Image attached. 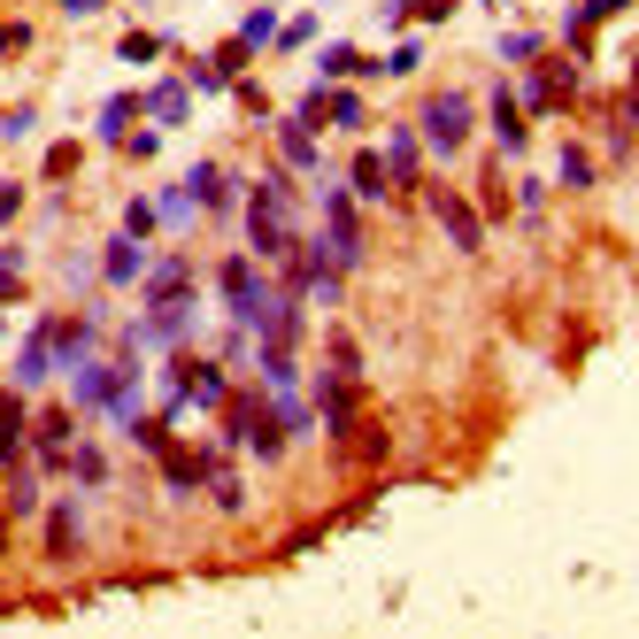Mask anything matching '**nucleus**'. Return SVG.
<instances>
[{"label": "nucleus", "instance_id": "obj_1", "mask_svg": "<svg viewBox=\"0 0 639 639\" xmlns=\"http://www.w3.org/2000/svg\"><path fill=\"white\" fill-rule=\"evenodd\" d=\"M216 286H224V309H231L239 331H255V339H270V331H278V301H286V286H270L247 255H224Z\"/></svg>", "mask_w": 639, "mask_h": 639}, {"label": "nucleus", "instance_id": "obj_2", "mask_svg": "<svg viewBox=\"0 0 639 639\" xmlns=\"http://www.w3.org/2000/svg\"><path fill=\"white\" fill-rule=\"evenodd\" d=\"M293 208H301V200H293V177L270 169L262 193L247 200V255H255V262H278V255L293 247Z\"/></svg>", "mask_w": 639, "mask_h": 639}, {"label": "nucleus", "instance_id": "obj_3", "mask_svg": "<svg viewBox=\"0 0 639 639\" xmlns=\"http://www.w3.org/2000/svg\"><path fill=\"white\" fill-rule=\"evenodd\" d=\"M471 124H478L471 93L440 85V93L424 101V116H416V140H424V155H463V147H471Z\"/></svg>", "mask_w": 639, "mask_h": 639}, {"label": "nucleus", "instance_id": "obj_4", "mask_svg": "<svg viewBox=\"0 0 639 639\" xmlns=\"http://www.w3.org/2000/svg\"><path fill=\"white\" fill-rule=\"evenodd\" d=\"M323 247H331V262L339 270H362L370 262V239H362V200L354 193H323Z\"/></svg>", "mask_w": 639, "mask_h": 639}, {"label": "nucleus", "instance_id": "obj_5", "mask_svg": "<svg viewBox=\"0 0 639 639\" xmlns=\"http://www.w3.org/2000/svg\"><path fill=\"white\" fill-rule=\"evenodd\" d=\"M317 409H323V424H331L339 440L354 432V416H362V378H354L347 362H331V370L317 378Z\"/></svg>", "mask_w": 639, "mask_h": 639}, {"label": "nucleus", "instance_id": "obj_6", "mask_svg": "<svg viewBox=\"0 0 639 639\" xmlns=\"http://www.w3.org/2000/svg\"><path fill=\"white\" fill-rule=\"evenodd\" d=\"M169 385H177L193 409H224V401H231V378H224V362H185V354H177V362H169Z\"/></svg>", "mask_w": 639, "mask_h": 639}, {"label": "nucleus", "instance_id": "obj_7", "mask_svg": "<svg viewBox=\"0 0 639 639\" xmlns=\"http://www.w3.org/2000/svg\"><path fill=\"white\" fill-rule=\"evenodd\" d=\"M47 339H54V362L62 370H85L101 354V323L93 317H47Z\"/></svg>", "mask_w": 639, "mask_h": 639}, {"label": "nucleus", "instance_id": "obj_8", "mask_svg": "<svg viewBox=\"0 0 639 639\" xmlns=\"http://www.w3.org/2000/svg\"><path fill=\"white\" fill-rule=\"evenodd\" d=\"M31 463V409H23V385L0 393V471Z\"/></svg>", "mask_w": 639, "mask_h": 639}, {"label": "nucleus", "instance_id": "obj_9", "mask_svg": "<svg viewBox=\"0 0 639 639\" xmlns=\"http://www.w3.org/2000/svg\"><path fill=\"white\" fill-rule=\"evenodd\" d=\"M570 93H578V70H570V62H539V70L524 78V109H532V116H547V109H563Z\"/></svg>", "mask_w": 639, "mask_h": 639}, {"label": "nucleus", "instance_id": "obj_10", "mask_svg": "<svg viewBox=\"0 0 639 639\" xmlns=\"http://www.w3.org/2000/svg\"><path fill=\"white\" fill-rule=\"evenodd\" d=\"M78 547H85V501L62 493V501H47V555L62 563V555H78Z\"/></svg>", "mask_w": 639, "mask_h": 639}, {"label": "nucleus", "instance_id": "obj_11", "mask_svg": "<svg viewBox=\"0 0 639 639\" xmlns=\"http://www.w3.org/2000/svg\"><path fill=\"white\" fill-rule=\"evenodd\" d=\"M432 216H440V231H447L463 255H478V247H485V224H478V208H471L463 193H432Z\"/></svg>", "mask_w": 639, "mask_h": 639}, {"label": "nucleus", "instance_id": "obj_12", "mask_svg": "<svg viewBox=\"0 0 639 639\" xmlns=\"http://www.w3.org/2000/svg\"><path fill=\"white\" fill-rule=\"evenodd\" d=\"M378 155H385V177H393V193H416V177H424V140H416V132H393Z\"/></svg>", "mask_w": 639, "mask_h": 639}, {"label": "nucleus", "instance_id": "obj_13", "mask_svg": "<svg viewBox=\"0 0 639 639\" xmlns=\"http://www.w3.org/2000/svg\"><path fill=\"white\" fill-rule=\"evenodd\" d=\"M101 278H109V286H140V278H147V247H140L132 231H116V239L101 247Z\"/></svg>", "mask_w": 639, "mask_h": 639}, {"label": "nucleus", "instance_id": "obj_14", "mask_svg": "<svg viewBox=\"0 0 639 639\" xmlns=\"http://www.w3.org/2000/svg\"><path fill=\"white\" fill-rule=\"evenodd\" d=\"M347 193H354V200H370V208H378V200H393V177H385V155H378V147H362V155L347 162Z\"/></svg>", "mask_w": 639, "mask_h": 639}, {"label": "nucleus", "instance_id": "obj_15", "mask_svg": "<svg viewBox=\"0 0 639 639\" xmlns=\"http://www.w3.org/2000/svg\"><path fill=\"white\" fill-rule=\"evenodd\" d=\"M140 293H147V309H155V301H177V293H193V270H185V255H162V262H147Z\"/></svg>", "mask_w": 639, "mask_h": 639}, {"label": "nucleus", "instance_id": "obj_16", "mask_svg": "<svg viewBox=\"0 0 639 639\" xmlns=\"http://www.w3.org/2000/svg\"><path fill=\"white\" fill-rule=\"evenodd\" d=\"M278 155L293 169H317V124L309 116H278Z\"/></svg>", "mask_w": 639, "mask_h": 639}, {"label": "nucleus", "instance_id": "obj_17", "mask_svg": "<svg viewBox=\"0 0 639 639\" xmlns=\"http://www.w3.org/2000/svg\"><path fill=\"white\" fill-rule=\"evenodd\" d=\"M493 140H501V155H524V109L508 85H493Z\"/></svg>", "mask_w": 639, "mask_h": 639}, {"label": "nucleus", "instance_id": "obj_18", "mask_svg": "<svg viewBox=\"0 0 639 639\" xmlns=\"http://www.w3.org/2000/svg\"><path fill=\"white\" fill-rule=\"evenodd\" d=\"M47 370H54V339H47V323H31V339L16 354V385H47Z\"/></svg>", "mask_w": 639, "mask_h": 639}, {"label": "nucleus", "instance_id": "obj_19", "mask_svg": "<svg viewBox=\"0 0 639 639\" xmlns=\"http://www.w3.org/2000/svg\"><path fill=\"white\" fill-rule=\"evenodd\" d=\"M231 39H239V47H247V54H262V47H270V39H278V8H270V0H255V8H247V16H239V31H231Z\"/></svg>", "mask_w": 639, "mask_h": 639}, {"label": "nucleus", "instance_id": "obj_20", "mask_svg": "<svg viewBox=\"0 0 639 639\" xmlns=\"http://www.w3.org/2000/svg\"><path fill=\"white\" fill-rule=\"evenodd\" d=\"M625 8H632V0H586V8H570V23H563V31H570V47H586V39H594L609 16H625Z\"/></svg>", "mask_w": 639, "mask_h": 639}, {"label": "nucleus", "instance_id": "obj_21", "mask_svg": "<svg viewBox=\"0 0 639 639\" xmlns=\"http://www.w3.org/2000/svg\"><path fill=\"white\" fill-rule=\"evenodd\" d=\"M147 109H155V124H185V109H193V85H177V78H162L155 93H147Z\"/></svg>", "mask_w": 639, "mask_h": 639}, {"label": "nucleus", "instance_id": "obj_22", "mask_svg": "<svg viewBox=\"0 0 639 639\" xmlns=\"http://www.w3.org/2000/svg\"><path fill=\"white\" fill-rule=\"evenodd\" d=\"M70 478H78V485H101V478H109V447H93V440H70Z\"/></svg>", "mask_w": 639, "mask_h": 639}, {"label": "nucleus", "instance_id": "obj_23", "mask_svg": "<svg viewBox=\"0 0 639 639\" xmlns=\"http://www.w3.org/2000/svg\"><path fill=\"white\" fill-rule=\"evenodd\" d=\"M132 116H140V101H132V93H116V101H101V140H109V147H124V132H132Z\"/></svg>", "mask_w": 639, "mask_h": 639}, {"label": "nucleus", "instance_id": "obj_24", "mask_svg": "<svg viewBox=\"0 0 639 639\" xmlns=\"http://www.w3.org/2000/svg\"><path fill=\"white\" fill-rule=\"evenodd\" d=\"M155 216H162V224H177V231H193V216H200V200H193L185 185H169V193L155 200Z\"/></svg>", "mask_w": 639, "mask_h": 639}, {"label": "nucleus", "instance_id": "obj_25", "mask_svg": "<svg viewBox=\"0 0 639 639\" xmlns=\"http://www.w3.org/2000/svg\"><path fill=\"white\" fill-rule=\"evenodd\" d=\"M339 132H362V93H331V109H323Z\"/></svg>", "mask_w": 639, "mask_h": 639}, {"label": "nucleus", "instance_id": "obj_26", "mask_svg": "<svg viewBox=\"0 0 639 639\" xmlns=\"http://www.w3.org/2000/svg\"><path fill=\"white\" fill-rule=\"evenodd\" d=\"M216 508H224V516L247 508V493H239V478H231V463H216Z\"/></svg>", "mask_w": 639, "mask_h": 639}, {"label": "nucleus", "instance_id": "obj_27", "mask_svg": "<svg viewBox=\"0 0 639 639\" xmlns=\"http://www.w3.org/2000/svg\"><path fill=\"white\" fill-rule=\"evenodd\" d=\"M309 39H317V16H293V23H278V39H270V47H286V54H293V47H309Z\"/></svg>", "mask_w": 639, "mask_h": 639}, {"label": "nucleus", "instance_id": "obj_28", "mask_svg": "<svg viewBox=\"0 0 639 639\" xmlns=\"http://www.w3.org/2000/svg\"><path fill=\"white\" fill-rule=\"evenodd\" d=\"M317 70H323V78H354V70H362V54H354V47H323Z\"/></svg>", "mask_w": 639, "mask_h": 639}, {"label": "nucleus", "instance_id": "obj_29", "mask_svg": "<svg viewBox=\"0 0 639 639\" xmlns=\"http://www.w3.org/2000/svg\"><path fill=\"white\" fill-rule=\"evenodd\" d=\"M155 224H162V216H155V200H132V208H124V231H132V239H147Z\"/></svg>", "mask_w": 639, "mask_h": 639}, {"label": "nucleus", "instance_id": "obj_30", "mask_svg": "<svg viewBox=\"0 0 639 639\" xmlns=\"http://www.w3.org/2000/svg\"><path fill=\"white\" fill-rule=\"evenodd\" d=\"M155 54H162L155 31H124V62H155Z\"/></svg>", "mask_w": 639, "mask_h": 639}, {"label": "nucleus", "instance_id": "obj_31", "mask_svg": "<svg viewBox=\"0 0 639 639\" xmlns=\"http://www.w3.org/2000/svg\"><path fill=\"white\" fill-rule=\"evenodd\" d=\"M501 54H508V62H532V54H539V31H508Z\"/></svg>", "mask_w": 639, "mask_h": 639}, {"label": "nucleus", "instance_id": "obj_32", "mask_svg": "<svg viewBox=\"0 0 639 639\" xmlns=\"http://www.w3.org/2000/svg\"><path fill=\"white\" fill-rule=\"evenodd\" d=\"M16 216H23V185H16V177H0V231H8Z\"/></svg>", "mask_w": 639, "mask_h": 639}, {"label": "nucleus", "instance_id": "obj_33", "mask_svg": "<svg viewBox=\"0 0 639 639\" xmlns=\"http://www.w3.org/2000/svg\"><path fill=\"white\" fill-rule=\"evenodd\" d=\"M70 169H78V147H70V140H62V147H47V177H54V185H62Z\"/></svg>", "mask_w": 639, "mask_h": 639}, {"label": "nucleus", "instance_id": "obj_34", "mask_svg": "<svg viewBox=\"0 0 639 639\" xmlns=\"http://www.w3.org/2000/svg\"><path fill=\"white\" fill-rule=\"evenodd\" d=\"M124 155H132V162H147V155H162V132H124Z\"/></svg>", "mask_w": 639, "mask_h": 639}, {"label": "nucleus", "instance_id": "obj_35", "mask_svg": "<svg viewBox=\"0 0 639 639\" xmlns=\"http://www.w3.org/2000/svg\"><path fill=\"white\" fill-rule=\"evenodd\" d=\"M555 169H563V185H586V177H594V162H586V155H578V147H570V155H563V162H555Z\"/></svg>", "mask_w": 639, "mask_h": 639}, {"label": "nucleus", "instance_id": "obj_36", "mask_svg": "<svg viewBox=\"0 0 639 639\" xmlns=\"http://www.w3.org/2000/svg\"><path fill=\"white\" fill-rule=\"evenodd\" d=\"M23 47H31V31L23 23H0V54H23Z\"/></svg>", "mask_w": 639, "mask_h": 639}, {"label": "nucleus", "instance_id": "obj_37", "mask_svg": "<svg viewBox=\"0 0 639 639\" xmlns=\"http://www.w3.org/2000/svg\"><path fill=\"white\" fill-rule=\"evenodd\" d=\"M62 8H70V16H93V8H101V0H62Z\"/></svg>", "mask_w": 639, "mask_h": 639}, {"label": "nucleus", "instance_id": "obj_38", "mask_svg": "<svg viewBox=\"0 0 639 639\" xmlns=\"http://www.w3.org/2000/svg\"><path fill=\"white\" fill-rule=\"evenodd\" d=\"M0 547H8V508H0Z\"/></svg>", "mask_w": 639, "mask_h": 639}, {"label": "nucleus", "instance_id": "obj_39", "mask_svg": "<svg viewBox=\"0 0 639 639\" xmlns=\"http://www.w3.org/2000/svg\"><path fill=\"white\" fill-rule=\"evenodd\" d=\"M632 93H639V78H632Z\"/></svg>", "mask_w": 639, "mask_h": 639}]
</instances>
